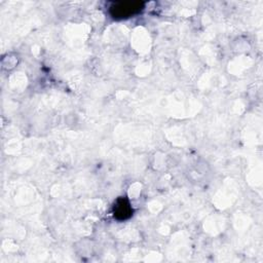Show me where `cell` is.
Here are the masks:
<instances>
[{
	"instance_id": "cell-1",
	"label": "cell",
	"mask_w": 263,
	"mask_h": 263,
	"mask_svg": "<svg viewBox=\"0 0 263 263\" xmlns=\"http://www.w3.org/2000/svg\"><path fill=\"white\" fill-rule=\"evenodd\" d=\"M141 3H122L111 9L114 18H128L129 16L141 11Z\"/></svg>"
},
{
	"instance_id": "cell-2",
	"label": "cell",
	"mask_w": 263,
	"mask_h": 263,
	"mask_svg": "<svg viewBox=\"0 0 263 263\" xmlns=\"http://www.w3.org/2000/svg\"><path fill=\"white\" fill-rule=\"evenodd\" d=\"M131 214H132V209L130 207L129 202L125 199H119L114 205V216L123 220V219L129 218Z\"/></svg>"
}]
</instances>
